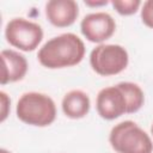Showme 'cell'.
Instances as JSON below:
<instances>
[{"label":"cell","instance_id":"1","mask_svg":"<svg viewBox=\"0 0 153 153\" xmlns=\"http://www.w3.org/2000/svg\"><path fill=\"white\" fill-rule=\"evenodd\" d=\"M85 44L82 39L72 32L61 33L50 38L38 50L39 63L49 69L72 67L82 61Z\"/></svg>","mask_w":153,"mask_h":153},{"label":"cell","instance_id":"2","mask_svg":"<svg viewBox=\"0 0 153 153\" xmlns=\"http://www.w3.org/2000/svg\"><path fill=\"white\" fill-rule=\"evenodd\" d=\"M17 117L33 127H47L56 118L55 102L41 92H26L20 96L16 106Z\"/></svg>","mask_w":153,"mask_h":153},{"label":"cell","instance_id":"15","mask_svg":"<svg viewBox=\"0 0 153 153\" xmlns=\"http://www.w3.org/2000/svg\"><path fill=\"white\" fill-rule=\"evenodd\" d=\"M86 6L90 7H100V6H106L109 4L108 0H100V1H94V0H85L84 1Z\"/></svg>","mask_w":153,"mask_h":153},{"label":"cell","instance_id":"12","mask_svg":"<svg viewBox=\"0 0 153 153\" xmlns=\"http://www.w3.org/2000/svg\"><path fill=\"white\" fill-rule=\"evenodd\" d=\"M112 7L121 16H131L137 12L141 6L140 0H112Z\"/></svg>","mask_w":153,"mask_h":153},{"label":"cell","instance_id":"7","mask_svg":"<svg viewBox=\"0 0 153 153\" xmlns=\"http://www.w3.org/2000/svg\"><path fill=\"white\" fill-rule=\"evenodd\" d=\"M96 108L102 118L111 121L118 118L123 114H127L128 105L123 91L118 85H115L104 87L98 92Z\"/></svg>","mask_w":153,"mask_h":153},{"label":"cell","instance_id":"14","mask_svg":"<svg viewBox=\"0 0 153 153\" xmlns=\"http://www.w3.org/2000/svg\"><path fill=\"white\" fill-rule=\"evenodd\" d=\"M0 103H1V116H0V122H4L10 112V108H11V99L7 96L6 92L1 91L0 92Z\"/></svg>","mask_w":153,"mask_h":153},{"label":"cell","instance_id":"3","mask_svg":"<svg viewBox=\"0 0 153 153\" xmlns=\"http://www.w3.org/2000/svg\"><path fill=\"white\" fill-rule=\"evenodd\" d=\"M109 142L117 153H152L149 135L133 121H123L112 127Z\"/></svg>","mask_w":153,"mask_h":153},{"label":"cell","instance_id":"9","mask_svg":"<svg viewBox=\"0 0 153 153\" xmlns=\"http://www.w3.org/2000/svg\"><path fill=\"white\" fill-rule=\"evenodd\" d=\"M0 56L2 62L1 85L19 81L25 76L29 65L24 55L12 49H4L1 50Z\"/></svg>","mask_w":153,"mask_h":153},{"label":"cell","instance_id":"16","mask_svg":"<svg viewBox=\"0 0 153 153\" xmlns=\"http://www.w3.org/2000/svg\"><path fill=\"white\" fill-rule=\"evenodd\" d=\"M0 153H11V152H8V151L5 149V148H1V149H0Z\"/></svg>","mask_w":153,"mask_h":153},{"label":"cell","instance_id":"17","mask_svg":"<svg viewBox=\"0 0 153 153\" xmlns=\"http://www.w3.org/2000/svg\"><path fill=\"white\" fill-rule=\"evenodd\" d=\"M151 133H152V135H153V124H152V127H151Z\"/></svg>","mask_w":153,"mask_h":153},{"label":"cell","instance_id":"8","mask_svg":"<svg viewBox=\"0 0 153 153\" xmlns=\"http://www.w3.org/2000/svg\"><path fill=\"white\" fill-rule=\"evenodd\" d=\"M79 16V6L74 0H50L45 4V17L56 27L74 24Z\"/></svg>","mask_w":153,"mask_h":153},{"label":"cell","instance_id":"11","mask_svg":"<svg viewBox=\"0 0 153 153\" xmlns=\"http://www.w3.org/2000/svg\"><path fill=\"white\" fill-rule=\"evenodd\" d=\"M117 85L120 86V88L123 91L126 96L127 105H128L127 114H134L139 111L145 103V94L141 87L137 84L130 82V81H122V82H118Z\"/></svg>","mask_w":153,"mask_h":153},{"label":"cell","instance_id":"13","mask_svg":"<svg viewBox=\"0 0 153 153\" xmlns=\"http://www.w3.org/2000/svg\"><path fill=\"white\" fill-rule=\"evenodd\" d=\"M141 20L147 27L153 29V0L143 2L141 8Z\"/></svg>","mask_w":153,"mask_h":153},{"label":"cell","instance_id":"4","mask_svg":"<svg viewBox=\"0 0 153 153\" xmlns=\"http://www.w3.org/2000/svg\"><path fill=\"white\" fill-rule=\"evenodd\" d=\"M129 62L126 48L120 44H98L90 54L92 69L102 76H111L123 72Z\"/></svg>","mask_w":153,"mask_h":153},{"label":"cell","instance_id":"5","mask_svg":"<svg viewBox=\"0 0 153 153\" xmlns=\"http://www.w3.org/2000/svg\"><path fill=\"white\" fill-rule=\"evenodd\" d=\"M6 41L23 51L35 50L43 39V30L39 24L25 18H13L5 27Z\"/></svg>","mask_w":153,"mask_h":153},{"label":"cell","instance_id":"10","mask_svg":"<svg viewBox=\"0 0 153 153\" xmlns=\"http://www.w3.org/2000/svg\"><path fill=\"white\" fill-rule=\"evenodd\" d=\"M61 108L67 117L72 120H79L88 114L91 108V100L88 94L84 91L72 90L63 96Z\"/></svg>","mask_w":153,"mask_h":153},{"label":"cell","instance_id":"6","mask_svg":"<svg viewBox=\"0 0 153 153\" xmlns=\"http://www.w3.org/2000/svg\"><path fill=\"white\" fill-rule=\"evenodd\" d=\"M80 30L87 41L102 44V42L109 39L115 33L116 23L109 13L94 12L86 14L82 18Z\"/></svg>","mask_w":153,"mask_h":153}]
</instances>
